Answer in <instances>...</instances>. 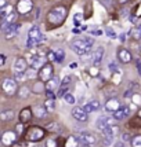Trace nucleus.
I'll return each mask as SVG.
<instances>
[{"label":"nucleus","mask_w":141,"mask_h":147,"mask_svg":"<svg viewBox=\"0 0 141 147\" xmlns=\"http://www.w3.org/2000/svg\"><path fill=\"white\" fill-rule=\"evenodd\" d=\"M94 44V38L91 37H79L72 43V50L76 52L77 55H86L91 50Z\"/></svg>","instance_id":"f257e3e1"},{"label":"nucleus","mask_w":141,"mask_h":147,"mask_svg":"<svg viewBox=\"0 0 141 147\" xmlns=\"http://www.w3.org/2000/svg\"><path fill=\"white\" fill-rule=\"evenodd\" d=\"M66 8L64 6H57L51 8L49 14H47V21H49V24H51V25H60V24H62L66 18Z\"/></svg>","instance_id":"f03ea898"},{"label":"nucleus","mask_w":141,"mask_h":147,"mask_svg":"<svg viewBox=\"0 0 141 147\" xmlns=\"http://www.w3.org/2000/svg\"><path fill=\"white\" fill-rule=\"evenodd\" d=\"M43 41V34L40 32L39 26H32L28 32V41H26V47L28 48H35L38 44Z\"/></svg>","instance_id":"7ed1b4c3"},{"label":"nucleus","mask_w":141,"mask_h":147,"mask_svg":"<svg viewBox=\"0 0 141 147\" xmlns=\"http://www.w3.org/2000/svg\"><path fill=\"white\" fill-rule=\"evenodd\" d=\"M46 136V131L40 127H31L26 131V139L31 142H39Z\"/></svg>","instance_id":"20e7f679"},{"label":"nucleus","mask_w":141,"mask_h":147,"mask_svg":"<svg viewBox=\"0 0 141 147\" xmlns=\"http://www.w3.org/2000/svg\"><path fill=\"white\" fill-rule=\"evenodd\" d=\"M75 138L77 139L80 146H91L96 143V138L90 132H79L77 135H75Z\"/></svg>","instance_id":"39448f33"},{"label":"nucleus","mask_w":141,"mask_h":147,"mask_svg":"<svg viewBox=\"0 0 141 147\" xmlns=\"http://www.w3.org/2000/svg\"><path fill=\"white\" fill-rule=\"evenodd\" d=\"M1 88L6 92L7 95H14L17 94L18 91V87H17V81L14 78H4L3 80V84H1Z\"/></svg>","instance_id":"423d86ee"},{"label":"nucleus","mask_w":141,"mask_h":147,"mask_svg":"<svg viewBox=\"0 0 141 147\" xmlns=\"http://www.w3.org/2000/svg\"><path fill=\"white\" fill-rule=\"evenodd\" d=\"M38 76L39 78L42 80V81H47L50 77L53 76V66L51 63H44L40 69H39V73H38Z\"/></svg>","instance_id":"0eeeda50"},{"label":"nucleus","mask_w":141,"mask_h":147,"mask_svg":"<svg viewBox=\"0 0 141 147\" xmlns=\"http://www.w3.org/2000/svg\"><path fill=\"white\" fill-rule=\"evenodd\" d=\"M1 29H3V32H4L7 38H11L18 34L19 25H17V24L14 22V24H8V25H1Z\"/></svg>","instance_id":"6e6552de"},{"label":"nucleus","mask_w":141,"mask_h":147,"mask_svg":"<svg viewBox=\"0 0 141 147\" xmlns=\"http://www.w3.org/2000/svg\"><path fill=\"white\" fill-rule=\"evenodd\" d=\"M109 125H114V118H109V117H105V115L98 117V120L96 121L97 129H100L101 132H103L105 128H108Z\"/></svg>","instance_id":"1a4fd4ad"},{"label":"nucleus","mask_w":141,"mask_h":147,"mask_svg":"<svg viewBox=\"0 0 141 147\" xmlns=\"http://www.w3.org/2000/svg\"><path fill=\"white\" fill-rule=\"evenodd\" d=\"M70 113H72V117H73L75 120H77V121H80V122L87 121V113L84 111L83 107L76 106V107H73V109H72Z\"/></svg>","instance_id":"9d476101"},{"label":"nucleus","mask_w":141,"mask_h":147,"mask_svg":"<svg viewBox=\"0 0 141 147\" xmlns=\"http://www.w3.org/2000/svg\"><path fill=\"white\" fill-rule=\"evenodd\" d=\"M129 114H130V107L129 106H120L119 109L112 113V117H114V120H116V121H120L123 118H126Z\"/></svg>","instance_id":"9b49d317"},{"label":"nucleus","mask_w":141,"mask_h":147,"mask_svg":"<svg viewBox=\"0 0 141 147\" xmlns=\"http://www.w3.org/2000/svg\"><path fill=\"white\" fill-rule=\"evenodd\" d=\"M0 140L3 142L4 146H11L17 140V134L14 131H7V132H4V134L1 135V139Z\"/></svg>","instance_id":"f8f14e48"},{"label":"nucleus","mask_w":141,"mask_h":147,"mask_svg":"<svg viewBox=\"0 0 141 147\" xmlns=\"http://www.w3.org/2000/svg\"><path fill=\"white\" fill-rule=\"evenodd\" d=\"M32 0H19L18 4H17V10L19 14H28L32 10Z\"/></svg>","instance_id":"ddd939ff"},{"label":"nucleus","mask_w":141,"mask_h":147,"mask_svg":"<svg viewBox=\"0 0 141 147\" xmlns=\"http://www.w3.org/2000/svg\"><path fill=\"white\" fill-rule=\"evenodd\" d=\"M118 58H119V61H120L122 63H130L131 59H133L130 51L126 50V48H119V50H118Z\"/></svg>","instance_id":"4468645a"},{"label":"nucleus","mask_w":141,"mask_h":147,"mask_svg":"<svg viewBox=\"0 0 141 147\" xmlns=\"http://www.w3.org/2000/svg\"><path fill=\"white\" fill-rule=\"evenodd\" d=\"M32 115L33 117H36V118H44L46 115H47V109H46L43 105H36V106H33L32 109Z\"/></svg>","instance_id":"2eb2a0df"},{"label":"nucleus","mask_w":141,"mask_h":147,"mask_svg":"<svg viewBox=\"0 0 141 147\" xmlns=\"http://www.w3.org/2000/svg\"><path fill=\"white\" fill-rule=\"evenodd\" d=\"M120 106H122V105H120V102H119V99H116V98H111V99H108L107 103H105V110L109 111V113H114V111L118 110Z\"/></svg>","instance_id":"dca6fc26"},{"label":"nucleus","mask_w":141,"mask_h":147,"mask_svg":"<svg viewBox=\"0 0 141 147\" xmlns=\"http://www.w3.org/2000/svg\"><path fill=\"white\" fill-rule=\"evenodd\" d=\"M31 120H32V110L29 109V107H25V109L21 110V113H19V122L25 125Z\"/></svg>","instance_id":"f3484780"},{"label":"nucleus","mask_w":141,"mask_h":147,"mask_svg":"<svg viewBox=\"0 0 141 147\" xmlns=\"http://www.w3.org/2000/svg\"><path fill=\"white\" fill-rule=\"evenodd\" d=\"M29 63H31V66H32L33 69H36V70H39L43 65L46 63L44 58L43 57H39V55H33V57L29 58Z\"/></svg>","instance_id":"a211bd4d"},{"label":"nucleus","mask_w":141,"mask_h":147,"mask_svg":"<svg viewBox=\"0 0 141 147\" xmlns=\"http://www.w3.org/2000/svg\"><path fill=\"white\" fill-rule=\"evenodd\" d=\"M58 85H60V78H58L57 76H54V77H50L47 81H46V84H44V87H46V90L47 91H54L58 88Z\"/></svg>","instance_id":"6ab92c4d"},{"label":"nucleus","mask_w":141,"mask_h":147,"mask_svg":"<svg viewBox=\"0 0 141 147\" xmlns=\"http://www.w3.org/2000/svg\"><path fill=\"white\" fill-rule=\"evenodd\" d=\"M103 57H104V48H103V47H98L96 51L93 52V55H91V61H93L94 66H97V65L101 63Z\"/></svg>","instance_id":"aec40b11"},{"label":"nucleus","mask_w":141,"mask_h":147,"mask_svg":"<svg viewBox=\"0 0 141 147\" xmlns=\"http://www.w3.org/2000/svg\"><path fill=\"white\" fill-rule=\"evenodd\" d=\"M100 107H101V105H100V102L98 100H90V102H87L86 105H84V111L89 114V113H93V111H97V110H100Z\"/></svg>","instance_id":"412c9836"},{"label":"nucleus","mask_w":141,"mask_h":147,"mask_svg":"<svg viewBox=\"0 0 141 147\" xmlns=\"http://www.w3.org/2000/svg\"><path fill=\"white\" fill-rule=\"evenodd\" d=\"M28 69V62L24 58H17L14 62V70L15 71H25Z\"/></svg>","instance_id":"4be33fe9"},{"label":"nucleus","mask_w":141,"mask_h":147,"mask_svg":"<svg viewBox=\"0 0 141 147\" xmlns=\"http://www.w3.org/2000/svg\"><path fill=\"white\" fill-rule=\"evenodd\" d=\"M15 113H14V110H3L1 113H0V120L1 121H10V120H13Z\"/></svg>","instance_id":"5701e85b"},{"label":"nucleus","mask_w":141,"mask_h":147,"mask_svg":"<svg viewBox=\"0 0 141 147\" xmlns=\"http://www.w3.org/2000/svg\"><path fill=\"white\" fill-rule=\"evenodd\" d=\"M3 19V25H8V24H14L15 22V19H17V13H10L8 15H6Z\"/></svg>","instance_id":"b1692460"},{"label":"nucleus","mask_w":141,"mask_h":147,"mask_svg":"<svg viewBox=\"0 0 141 147\" xmlns=\"http://www.w3.org/2000/svg\"><path fill=\"white\" fill-rule=\"evenodd\" d=\"M130 34H131V37L136 38V40L141 38V24L140 25H137L136 28H133V29H131V32H130Z\"/></svg>","instance_id":"393cba45"},{"label":"nucleus","mask_w":141,"mask_h":147,"mask_svg":"<svg viewBox=\"0 0 141 147\" xmlns=\"http://www.w3.org/2000/svg\"><path fill=\"white\" fill-rule=\"evenodd\" d=\"M44 107L47 109V111H53L55 109V102H54V98H47V100L44 102Z\"/></svg>","instance_id":"a878e982"},{"label":"nucleus","mask_w":141,"mask_h":147,"mask_svg":"<svg viewBox=\"0 0 141 147\" xmlns=\"http://www.w3.org/2000/svg\"><path fill=\"white\" fill-rule=\"evenodd\" d=\"M131 147H141V135H136L130 139Z\"/></svg>","instance_id":"bb28decb"},{"label":"nucleus","mask_w":141,"mask_h":147,"mask_svg":"<svg viewBox=\"0 0 141 147\" xmlns=\"http://www.w3.org/2000/svg\"><path fill=\"white\" fill-rule=\"evenodd\" d=\"M13 10H14L13 6H8V4H7L6 7H3V8L0 10V17H1V18H4L6 15H8L10 13H13Z\"/></svg>","instance_id":"cd10ccee"},{"label":"nucleus","mask_w":141,"mask_h":147,"mask_svg":"<svg viewBox=\"0 0 141 147\" xmlns=\"http://www.w3.org/2000/svg\"><path fill=\"white\" fill-rule=\"evenodd\" d=\"M29 94H31V91H29V88H28V87H22V88L18 91V96H19V98H22V99L28 98V96H29Z\"/></svg>","instance_id":"c85d7f7f"},{"label":"nucleus","mask_w":141,"mask_h":147,"mask_svg":"<svg viewBox=\"0 0 141 147\" xmlns=\"http://www.w3.org/2000/svg\"><path fill=\"white\" fill-rule=\"evenodd\" d=\"M79 146V142L75 136H69L68 138V140H66V147H76Z\"/></svg>","instance_id":"c756f323"},{"label":"nucleus","mask_w":141,"mask_h":147,"mask_svg":"<svg viewBox=\"0 0 141 147\" xmlns=\"http://www.w3.org/2000/svg\"><path fill=\"white\" fill-rule=\"evenodd\" d=\"M14 80L15 81H25L26 80L25 71H15L14 73Z\"/></svg>","instance_id":"7c9ffc66"},{"label":"nucleus","mask_w":141,"mask_h":147,"mask_svg":"<svg viewBox=\"0 0 141 147\" xmlns=\"http://www.w3.org/2000/svg\"><path fill=\"white\" fill-rule=\"evenodd\" d=\"M62 98H64V100H65L66 103H68V105H75V96L72 95V94L66 92V94H65V95L62 96Z\"/></svg>","instance_id":"2f4dec72"},{"label":"nucleus","mask_w":141,"mask_h":147,"mask_svg":"<svg viewBox=\"0 0 141 147\" xmlns=\"http://www.w3.org/2000/svg\"><path fill=\"white\" fill-rule=\"evenodd\" d=\"M25 71H26V70H25ZM25 76H26V80H28V78H35V77L38 76V73H36V69L31 67V69H29V70L25 73Z\"/></svg>","instance_id":"473e14b6"},{"label":"nucleus","mask_w":141,"mask_h":147,"mask_svg":"<svg viewBox=\"0 0 141 147\" xmlns=\"http://www.w3.org/2000/svg\"><path fill=\"white\" fill-rule=\"evenodd\" d=\"M64 57H65V52L62 51V50H58V51L55 52V62H62Z\"/></svg>","instance_id":"72a5a7b5"},{"label":"nucleus","mask_w":141,"mask_h":147,"mask_svg":"<svg viewBox=\"0 0 141 147\" xmlns=\"http://www.w3.org/2000/svg\"><path fill=\"white\" fill-rule=\"evenodd\" d=\"M80 22H82V14L80 13L75 14V17H73V24L76 26H80Z\"/></svg>","instance_id":"f704fd0d"},{"label":"nucleus","mask_w":141,"mask_h":147,"mask_svg":"<svg viewBox=\"0 0 141 147\" xmlns=\"http://www.w3.org/2000/svg\"><path fill=\"white\" fill-rule=\"evenodd\" d=\"M69 83H70V77H69V76H65L64 78H62V81H60V84H62V87L68 85Z\"/></svg>","instance_id":"c9c22d12"},{"label":"nucleus","mask_w":141,"mask_h":147,"mask_svg":"<svg viewBox=\"0 0 141 147\" xmlns=\"http://www.w3.org/2000/svg\"><path fill=\"white\" fill-rule=\"evenodd\" d=\"M47 59H49V61H55V52L54 51L47 52Z\"/></svg>","instance_id":"e433bc0d"},{"label":"nucleus","mask_w":141,"mask_h":147,"mask_svg":"<svg viewBox=\"0 0 141 147\" xmlns=\"http://www.w3.org/2000/svg\"><path fill=\"white\" fill-rule=\"evenodd\" d=\"M105 33H107V34H108V37H111V38H115L116 37V33L114 32L112 29H107V30H105Z\"/></svg>","instance_id":"4c0bfd02"},{"label":"nucleus","mask_w":141,"mask_h":147,"mask_svg":"<svg viewBox=\"0 0 141 147\" xmlns=\"http://www.w3.org/2000/svg\"><path fill=\"white\" fill-rule=\"evenodd\" d=\"M47 147H57V142L50 139V140H47Z\"/></svg>","instance_id":"58836bf2"},{"label":"nucleus","mask_w":141,"mask_h":147,"mask_svg":"<svg viewBox=\"0 0 141 147\" xmlns=\"http://www.w3.org/2000/svg\"><path fill=\"white\" fill-rule=\"evenodd\" d=\"M66 91H68V87H62V88L60 90V92H58V96H64L65 94H66Z\"/></svg>","instance_id":"ea45409f"},{"label":"nucleus","mask_w":141,"mask_h":147,"mask_svg":"<svg viewBox=\"0 0 141 147\" xmlns=\"http://www.w3.org/2000/svg\"><path fill=\"white\" fill-rule=\"evenodd\" d=\"M136 66H137V70H138V73H140V76H141V61L140 59L136 61Z\"/></svg>","instance_id":"a19ab883"},{"label":"nucleus","mask_w":141,"mask_h":147,"mask_svg":"<svg viewBox=\"0 0 141 147\" xmlns=\"http://www.w3.org/2000/svg\"><path fill=\"white\" fill-rule=\"evenodd\" d=\"M22 131H24V124H21V122H19L18 125H17V132H21V134H22Z\"/></svg>","instance_id":"79ce46f5"},{"label":"nucleus","mask_w":141,"mask_h":147,"mask_svg":"<svg viewBox=\"0 0 141 147\" xmlns=\"http://www.w3.org/2000/svg\"><path fill=\"white\" fill-rule=\"evenodd\" d=\"M109 67H111V70L112 71H118V66H116L115 63H111L109 65Z\"/></svg>","instance_id":"37998d69"},{"label":"nucleus","mask_w":141,"mask_h":147,"mask_svg":"<svg viewBox=\"0 0 141 147\" xmlns=\"http://www.w3.org/2000/svg\"><path fill=\"white\" fill-rule=\"evenodd\" d=\"M101 1H103V4H104V6L109 7V6H111V1H112V0H101Z\"/></svg>","instance_id":"c03bdc74"},{"label":"nucleus","mask_w":141,"mask_h":147,"mask_svg":"<svg viewBox=\"0 0 141 147\" xmlns=\"http://www.w3.org/2000/svg\"><path fill=\"white\" fill-rule=\"evenodd\" d=\"M7 6V1L6 0H0V10L3 8V7H6Z\"/></svg>","instance_id":"a18cd8bd"},{"label":"nucleus","mask_w":141,"mask_h":147,"mask_svg":"<svg viewBox=\"0 0 141 147\" xmlns=\"http://www.w3.org/2000/svg\"><path fill=\"white\" fill-rule=\"evenodd\" d=\"M4 62H6V57L4 55H0V66L4 63Z\"/></svg>","instance_id":"49530a36"},{"label":"nucleus","mask_w":141,"mask_h":147,"mask_svg":"<svg viewBox=\"0 0 141 147\" xmlns=\"http://www.w3.org/2000/svg\"><path fill=\"white\" fill-rule=\"evenodd\" d=\"M131 138H130V135L129 134H123V140H130Z\"/></svg>","instance_id":"de8ad7c7"},{"label":"nucleus","mask_w":141,"mask_h":147,"mask_svg":"<svg viewBox=\"0 0 141 147\" xmlns=\"http://www.w3.org/2000/svg\"><path fill=\"white\" fill-rule=\"evenodd\" d=\"M93 34H101V30H94V32H91Z\"/></svg>","instance_id":"09e8293b"},{"label":"nucleus","mask_w":141,"mask_h":147,"mask_svg":"<svg viewBox=\"0 0 141 147\" xmlns=\"http://www.w3.org/2000/svg\"><path fill=\"white\" fill-rule=\"evenodd\" d=\"M70 67H77V63H70Z\"/></svg>","instance_id":"8fccbe9b"},{"label":"nucleus","mask_w":141,"mask_h":147,"mask_svg":"<svg viewBox=\"0 0 141 147\" xmlns=\"http://www.w3.org/2000/svg\"><path fill=\"white\" fill-rule=\"evenodd\" d=\"M137 115H138V117H140V118H141V109L138 110V111H137Z\"/></svg>","instance_id":"3c124183"},{"label":"nucleus","mask_w":141,"mask_h":147,"mask_svg":"<svg viewBox=\"0 0 141 147\" xmlns=\"http://www.w3.org/2000/svg\"><path fill=\"white\" fill-rule=\"evenodd\" d=\"M119 1H120V3H126L127 0H119Z\"/></svg>","instance_id":"603ef678"},{"label":"nucleus","mask_w":141,"mask_h":147,"mask_svg":"<svg viewBox=\"0 0 141 147\" xmlns=\"http://www.w3.org/2000/svg\"><path fill=\"white\" fill-rule=\"evenodd\" d=\"M79 147H89V146H79Z\"/></svg>","instance_id":"864d4df0"},{"label":"nucleus","mask_w":141,"mask_h":147,"mask_svg":"<svg viewBox=\"0 0 141 147\" xmlns=\"http://www.w3.org/2000/svg\"><path fill=\"white\" fill-rule=\"evenodd\" d=\"M0 139H1V134H0Z\"/></svg>","instance_id":"5fc2aeb1"},{"label":"nucleus","mask_w":141,"mask_h":147,"mask_svg":"<svg viewBox=\"0 0 141 147\" xmlns=\"http://www.w3.org/2000/svg\"><path fill=\"white\" fill-rule=\"evenodd\" d=\"M140 51H141V47H140Z\"/></svg>","instance_id":"6e6d98bb"}]
</instances>
